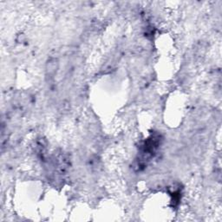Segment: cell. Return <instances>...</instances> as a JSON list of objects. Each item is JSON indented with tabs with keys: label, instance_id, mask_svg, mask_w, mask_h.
I'll return each instance as SVG.
<instances>
[{
	"label": "cell",
	"instance_id": "obj_1",
	"mask_svg": "<svg viewBox=\"0 0 222 222\" xmlns=\"http://www.w3.org/2000/svg\"><path fill=\"white\" fill-rule=\"evenodd\" d=\"M56 70H57V62L55 60L53 62H50L48 63V69H47V71H48L49 75L54 74Z\"/></svg>",
	"mask_w": 222,
	"mask_h": 222
}]
</instances>
